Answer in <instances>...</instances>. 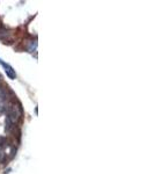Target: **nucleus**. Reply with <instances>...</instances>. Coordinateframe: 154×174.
Masks as SVG:
<instances>
[{"label": "nucleus", "mask_w": 154, "mask_h": 174, "mask_svg": "<svg viewBox=\"0 0 154 174\" xmlns=\"http://www.w3.org/2000/svg\"><path fill=\"white\" fill-rule=\"evenodd\" d=\"M0 64L2 65V68L5 69V72H6V74L8 76L9 79H15L16 78V73H15V70L13 69L10 65H9L8 63H5V62L2 61L1 58H0Z\"/></svg>", "instance_id": "1"}]
</instances>
